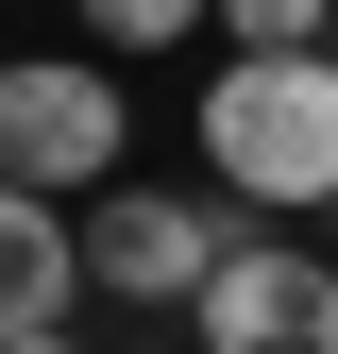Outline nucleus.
<instances>
[{
    "label": "nucleus",
    "mask_w": 338,
    "mask_h": 354,
    "mask_svg": "<svg viewBox=\"0 0 338 354\" xmlns=\"http://www.w3.org/2000/svg\"><path fill=\"white\" fill-rule=\"evenodd\" d=\"M203 169H220L237 219L338 203V51H220V84H203Z\"/></svg>",
    "instance_id": "1"
},
{
    "label": "nucleus",
    "mask_w": 338,
    "mask_h": 354,
    "mask_svg": "<svg viewBox=\"0 0 338 354\" xmlns=\"http://www.w3.org/2000/svg\"><path fill=\"white\" fill-rule=\"evenodd\" d=\"M68 236H84V287H102V304H136V321H186V304H203V270H220L254 219H237L220 186H102Z\"/></svg>",
    "instance_id": "2"
},
{
    "label": "nucleus",
    "mask_w": 338,
    "mask_h": 354,
    "mask_svg": "<svg viewBox=\"0 0 338 354\" xmlns=\"http://www.w3.org/2000/svg\"><path fill=\"white\" fill-rule=\"evenodd\" d=\"M136 152V102H118L102 51H17L0 68V186H118Z\"/></svg>",
    "instance_id": "3"
},
{
    "label": "nucleus",
    "mask_w": 338,
    "mask_h": 354,
    "mask_svg": "<svg viewBox=\"0 0 338 354\" xmlns=\"http://www.w3.org/2000/svg\"><path fill=\"white\" fill-rule=\"evenodd\" d=\"M186 354H338V253L305 236H237L186 304Z\"/></svg>",
    "instance_id": "4"
},
{
    "label": "nucleus",
    "mask_w": 338,
    "mask_h": 354,
    "mask_svg": "<svg viewBox=\"0 0 338 354\" xmlns=\"http://www.w3.org/2000/svg\"><path fill=\"white\" fill-rule=\"evenodd\" d=\"M84 304V236H68V203L51 186H0V337H51Z\"/></svg>",
    "instance_id": "5"
},
{
    "label": "nucleus",
    "mask_w": 338,
    "mask_h": 354,
    "mask_svg": "<svg viewBox=\"0 0 338 354\" xmlns=\"http://www.w3.org/2000/svg\"><path fill=\"white\" fill-rule=\"evenodd\" d=\"M84 34H102V51H186L203 17H220V0H68Z\"/></svg>",
    "instance_id": "6"
},
{
    "label": "nucleus",
    "mask_w": 338,
    "mask_h": 354,
    "mask_svg": "<svg viewBox=\"0 0 338 354\" xmlns=\"http://www.w3.org/2000/svg\"><path fill=\"white\" fill-rule=\"evenodd\" d=\"M220 34H237V51H321L338 0H220Z\"/></svg>",
    "instance_id": "7"
},
{
    "label": "nucleus",
    "mask_w": 338,
    "mask_h": 354,
    "mask_svg": "<svg viewBox=\"0 0 338 354\" xmlns=\"http://www.w3.org/2000/svg\"><path fill=\"white\" fill-rule=\"evenodd\" d=\"M0 354H84V337H68V321H51V337H0Z\"/></svg>",
    "instance_id": "8"
},
{
    "label": "nucleus",
    "mask_w": 338,
    "mask_h": 354,
    "mask_svg": "<svg viewBox=\"0 0 338 354\" xmlns=\"http://www.w3.org/2000/svg\"><path fill=\"white\" fill-rule=\"evenodd\" d=\"M118 354H186V337H118Z\"/></svg>",
    "instance_id": "9"
},
{
    "label": "nucleus",
    "mask_w": 338,
    "mask_h": 354,
    "mask_svg": "<svg viewBox=\"0 0 338 354\" xmlns=\"http://www.w3.org/2000/svg\"><path fill=\"white\" fill-rule=\"evenodd\" d=\"M321 51H338V34H321Z\"/></svg>",
    "instance_id": "10"
}]
</instances>
